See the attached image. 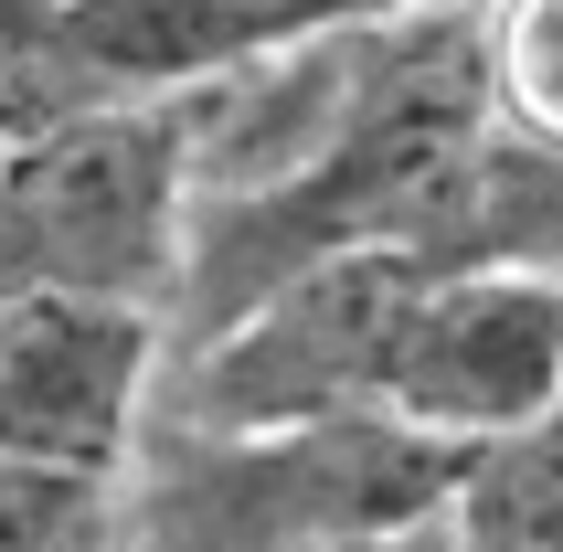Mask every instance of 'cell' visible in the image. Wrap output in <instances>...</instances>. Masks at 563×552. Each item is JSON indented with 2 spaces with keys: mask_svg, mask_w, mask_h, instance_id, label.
I'll list each match as a JSON object with an SVG mask.
<instances>
[{
  "mask_svg": "<svg viewBox=\"0 0 563 552\" xmlns=\"http://www.w3.org/2000/svg\"><path fill=\"white\" fill-rule=\"evenodd\" d=\"M159 383H170V319L86 298H11L0 308V467L128 489Z\"/></svg>",
  "mask_w": 563,
  "mask_h": 552,
  "instance_id": "4",
  "label": "cell"
},
{
  "mask_svg": "<svg viewBox=\"0 0 563 552\" xmlns=\"http://www.w3.org/2000/svg\"><path fill=\"white\" fill-rule=\"evenodd\" d=\"M191 266V150L181 107H86L22 128L0 170V308L86 298V308H181Z\"/></svg>",
  "mask_w": 563,
  "mask_h": 552,
  "instance_id": "2",
  "label": "cell"
},
{
  "mask_svg": "<svg viewBox=\"0 0 563 552\" xmlns=\"http://www.w3.org/2000/svg\"><path fill=\"white\" fill-rule=\"evenodd\" d=\"M457 446L405 426L319 435H181L150 426L128 478V552H319V542H415L457 489Z\"/></svg>",
  "mask_w": 563,
  "mask_h": 552,
  "instance_id": "1",
  "label": "cell"
},
{
  "mask_svg": "<svg viewBox=\"0 0 563 552\" xmlns=\"http://www.w3.org/2000/svg\"><path fill=\"white\" fill-rule=\"evenodd\" d=\"M0 552H128V489L0 467Z\"/></svg>",
  "mask_w": 563,
  "mask_h": 552,
  "instance_id": "8",
  "label": "cell"
},
{
  "mask_svg": "<svg viewBox=\"0 0 563 552\" xmlns=\"http://www.w3.org/2000/svg\"><path fill=\"white\" fill-rule=\"evenodd\" d=\"M426 552H563V415L478 446L426 521Z\"/></svg>",
  "mask_w": 563,
  "mask_h": 552,
  "instance_id": "6",
  "label": "cell"
},
{
  "mask_svg": "<svg viewBox=\"0 0 563 552\" xmlns=\"http://www.w3.org/2000/svg\"><path fill=\"white\" fill-rule=\"evenodd\" d=\"M446 266L426 255H341L245 308L223 340L170 351L150 426L181 435H319V426H383V383L405 351L415 298Z\"/></svg>",
  "mask_w": 563,
  "mask_h": 552,
  "instance_id": "3",
  "label": "cell"
},
{
  "mask_svg": "<svg viewBox=\"0 0 563 552\" xmlns=\"http://www.w3.org/2000/svg\"><path fill=\"white\" fill-rule=\"evenodd\" d=\"M489 96L532 159H563V0H489Z\"/></svg>",
  "mask_w": 563,
  "mask_h": 552,
  "instance_id": "7",
  "label": "cell"
},
{
  "mask_svg": "<svg viewBox=\"0 0 563 552\" xmlns=\"http://www.w3.org/2000/svg\"><path fill=\"white\" fill-rule=\"evenodd\" d=\"M11 139H22V128H11V118H0V170H11Z\"/></svg>",
  "mask_w": 563,
  "mask_h": 552,
  "instance_id": "10",
  "label": "cell"
},
{
  "mask_svg": "<svg viewBox=\"0 0 563 552\" xmlns=\"http://www.w3.org/2000/svg\"><path fill=\"white\" fill-rule=\"evenodd\" d=\"M542 415H563V276H532V266L437 276L405 319L383 426L478 457Z\"/></svg>",
  "mask_w": 563,
  "mask_h": 552,
  "instance_id": "5",
  "label": "cell"
},
{
  "mask_svg": "<svg viewBox=\"0 0 563 552\" xmlns=\"http://www.w3.org/2000/svg\"><path fill=\"white\" fill-rule=\"evenodd\" d=\"M319 552H426V531L415 542H319Z\"/></svg>",
  "mask_w": 563,
  "mask_h": 552,
  "instance_id": "9",
  "label": "cell"
}]
</instances>
